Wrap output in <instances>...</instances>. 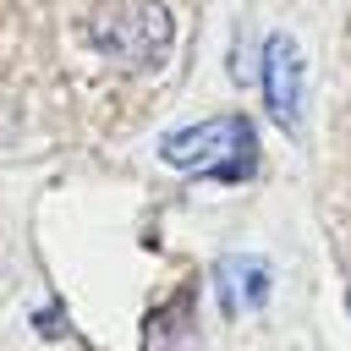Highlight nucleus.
<instances>
[{
    "label": "nucleus",
    "instance_id": "39448f33",
    "mask_svg": "<svg viewBox=\"0 0 351 351\" xmlns=\"http://www.w3.org/2000/svg\"><path fill=\"white\" fill-rule=\"evenodd\" d=\"M192 302H197V285H181L165 307H154V313H148L143 351H176V346L192 335Z\"/></svg>",
    "mask_w": 351,
    "mask_h": 351
},
{
    "label": "nucleus",
    "instance_id": "f03ea898",
    "mask_svg": "<svg viewBox=\"0 0 351 351\" xmlns=\"http://www.w3.org/2000/svg\"><path fill=\"white\" fill-rule=\"evenodd\" d=\"M159 159L181 176H214V181H247L258 170V132L247 115H214L197 126H181L159 143Z\"/></svg>",
    "mask_w": 351,
    "mask_h": 351
},
{
    "label": "nucleus",
    "instance_id": "20e7f679",
    "mask_svg": "<svg viewBox=\"0 0 351 351\" xmlns=\"http://www.w3.org/2000/svg\"><path fill=\"white\" fill-rule=\"evenodd\" d=\"M214 280H219V302H225L230 318H236V313H252V307L269 302V263L252 258V252H247V258H219Z\"/></svg>",
    "mask_w": 351,
    "mask_h": 351
},
{
    "label": "nucleus",
    "instance_id": "f257e3e1",
    "mask_svg": "<svg viewBox=\"0 0 351 351\" xmlns=\"http://www.w3.org/2000/svg\"><path fill=\"white\" fill-rule=\"evenodd\" d=\"M82 38L110 66L159 71L176 49V16L165 0H99L82 16Z\"/></svg>",
    "mask_w": 351,
    "mask_h": 351
},
{
    "label": "nucleus",
    "instance_id": "7ed1b4c3",
    "mask_svg": "<svg viewBox=\"0 0 351 351\" xmlns=\"http://www.w3.org/2000/svg\"><path fill=\"white\" fill-rule=\"evenodd\" d=\"M263 99H269V115L280 126H296V110H302V49L285 33L263 38Z\"/></svg>",
    "mask_w": 351,
    "mask_h": 351
}]
</instances>
